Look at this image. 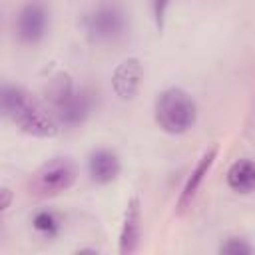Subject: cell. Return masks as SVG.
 <instances>
[{
	"label": "cell",
	"instance_id": "obj_7",
	"mask_svg": "<svg viewBox=\"0 0 255 255\" xmlns=\"http://www.w3.org/2000/svg\"><path fill=\"white\" fill-rule=\"evenodd\" d=\"M141 239V203L137 195H131V199L126 205L122 231H120V253L129 255L139 247Z\"/></svg>",
	"mask_w": 255,
	"mask_h": 255
},
{
	"label": "cell",
	"instance_id": "obj_1",
	"mask_svg": "<svg viewBox=\"0 0 255 255\" xmlns=\"http://www.w3.org/2000/svg\"><path fill=\"white\" fill-rule=\"evenodd\" d=\"M153 118L159 129L165 133H185L197 120V104L183 88L171 86L157 94L153 104Z\"/></svg>",
	"mask_w": 255,
	"mask_h": 255
},
{
	"label": "cell",
	"instance_id": "obj_11",
	"mask_svg": "<svg viewBox=\"0 0 255 255\" xmlns=\"http://www.w3.org/2000/svg\"><path fill=\"white\" fill-rule=\"evenodd\" d=\"M227 183L235 193L249 195L255 189V163L249 157H241L231 163L227 171Z\"/></svg>",
	"mask_w": 255,
	"mask_h": 255
},
{
	"label": "cell",
	"instance_id": "obj_9",
	"mask_svg": "<svg viewBox=\"0 0 255 255\" xmlns=\"http://www.w3.org/2000/svg\"><path fill=\"white\" fill-rule=\"evenodd\" d=\"M88 171H90L92 181L102 183V185L112 183L122 171V163H120L118 153L112 149H106V147L94 149L88 157Z\"/></svg>",
	"mask_w": 255,
	"mask_h": 255
},
{
	"label": "cell",
	"instance_id": "obj_6",
	"mask_svg": "<svg viewBox=\"0 0 255 255\" xmlns=\"http://www.w3.org/2000/svg\"><path fill=\"white\" fill-rule=\"evenodd\" d=\"M143 82V66L137 58H126L120 62L112 76V88L120 100H133L139 94Z\"/></svg>",
	"mask_w": 255,
	"mask_h": 255
},
{
	"label": "cell",
	"instance_id": "obj_15",
	"mask_svg": "<svg viewBox=\"0 0 255 255\" xmlns=\"http://www.w3.org/2000/svg\"><path fill=\"white\" fill-rule=\"evenodd\" d=\"M219 253L221 255H251L253 253V247L243 237H229L227 241L221 243Z\"/></svg>",
	"mask_w": 255,
	"mask_h": 255
},
{
	"label": "cell",
	"instance_id": "obj_17",
	"mask_svg": "<svg viewBox=\"0 0 255 255\" xmlns=\"http://www.w3.org/2000/svg\"><path fill=\"white\" fill-rule=\"evenodd\" d=\"M14 199V193L10 187H0V213H4Z\"/></svg>",
	"mask_w": 255,
	"mask_h": 255
},
{
	"label": "cell",
	"instance_id": "obj_8",
	"mask_svg": "<svg viewBox=\"0 0 255 255\" xmlns=\"http://www.w3.org/2000/svg\"><path fill=\"white\" fill-rule=\"evenodd\" d=\"M54 118L60 126H78L86 122V118L92 114V98L86 92H72L68 98H64L60 104L52 108Z\"/></svg>",
	"mask_w": 255,
	"mask_h": 255
},
{
	"label": "cell",
	"instance_id": "obj_13",
	"mask_svg": "<svg viewBox=\"0 0 255 255\" xmlns=\"http://www.w3.org/2000/svg\"><path fill=\"white\" fill-rule=\"evenodd\" d=\"M62 217L58 211L54 209H40L32 215V227L38 235L46 237V239H52L56 237L60 231H62Z\"/></svg>",
	"mask_w": 255,
	"mask_h": 255
},
{
	"label": "cell",
	"instance_id": "obj_4",
	"mask_svg": "<svg viewBox=\"0 0 255 255\" xmlns=\"http://www.w3.org/2000/svg\"><path fill=\"white\" fill-rule=\"evenodd\" d=\"M24 133L36 135V137H54L60 131V124L54 118V112L42 106L38 100L30 96V100L24 104V108L16 114L12 120Z\"/></svg>",
	"mask_w": 255,
	"mask_h": 255
},
{
	"label": "cell",
	"instance_id": "obj_2",
	"mask_svg": "<svg viewBox=\"0 0 255 255\" xmlns=\"http://www.w3.org/2000/svg\"><path fill=\"white\" fill-rule=\"evenodd\" d=\"M78 177V165L72 157L68 155H58L42 163L32 179H30V189L36 195H56L64 189H68Z\"/></svg>",
	"mask_w": 255,
	"mask_h": 255
},
{
	"label": "cell",
	"instance_id": "obj_3",
	"mask_svg": "<svg viewBox=\"0 0 255 255\" xmlns=\"http://www.w3.org/2000/svg\"><path fill=\"white\" fill-rule=\"evenodd\" d=\"M128 28L126 12L116 4H102L86 16V32L92 42L118 40Z\"/></svg>",
	"mask_w": 255,
	"mask_h": 255
},
{
	"label": "cell",
	"instance_id": "obj_5",
	"mask_svg": "<svg viewBox=\"0 0 255 255\" xmlns=\"http://www.w3.org/2000/svg\"><path fill=\"white\" fill-rule=\"evenodd\" d=\"M50 16L42 2H28L16 18V34L26 44L40 42L48 32Z\"/></svg>",
	"mask_w": 255,
	"mask_h": 255
},
{
	"label": "cell",
	"instance_id": "obj_16",
	"mask_svg": "<svg viewBox=\"0 0 255 255\" xmlns=\"http://www.w3.org/2000/svg\"><path fill=\"white\" fill-rule=\"evenodd\" d=\"M169 6V0H153V16H155V26L157 30L163 28V20H165V10Z\"/></svg>",
	"mask_w": 255,
	"mask_h": 255
},
{
	"label": "cell",
	"instance_id": "obj_10",
	"mask_svg": "<svg viewBox=\"0 0 255 255\" xmlns=\"http://www.w3.org/2000/svg\"><path fill=\"white\" fill-rule=\"evenodd\" d=\"M217 151H219V145L213 143L209 149H205V153H203L201 159L197 161L195 169H193L191 175L187 177V181H185V185H183V191H181V195H179V199H177V213H183V211L191 205V201H193V197H195V193H197L201 181L205 179L207 171L211 169V165H213V161H215V157H217Z\"/></svg>",
	"mask_w": 255,
	"mask_h": 255
},
{
	"label": "cell",
	"instance_id": "obj_14",
	"mask_svg": "<svg viewBox=\"0 0 255 255\" xmlns=\"http://www.w3.org/2000/svg\"><path fill=\"white\" fill-rule=\"evenodd\" d=\"M72 92H74L72 78H70L66 72H58L52 80H48V86H46V90H44L46 100L50 102L52 108H54L56 104H60L64 98H68Z\"/></svg>",
	"mask_w": 255,
	"mask_h": 255
},
{
	"label": "cell",
	"instance_id": "obj_12",
	"mask_svg": "<svg viewBox=\"0 0 255 255\" xmlns=\"http://www.w3.org/2000/svg\"><path fill=\"white\" fill-rule=\"evenodd\" d=\"M28 100H30V94L22 86L0 84V118L14 120Z\"/></svg>",
	"mask_w": 255,
	"mask_h": 255
}]
</instances>
